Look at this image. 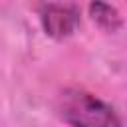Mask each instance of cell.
Masks as SVG:
<instances>
[{"label": "cell", "mask_w": 127, "mask_h": 127, "mask_svg": "<svg viewBox=\"0 0 127 127\" xmlns=\"http://www.w3.org/2000/svg\"><path fill=\"white\" fill-rule=\"evenodd\" d=\"M58 111L71 127H121L119 117L107 103L77 87L62 91Z\"/></svg>", "instance_id": "obj_1"}, {"label": "cell", "mask_w": 127, "mask_h": 127, "mask_svg": "<svg viewBox=\"0 0 127 127\" xmlns=\"http://www.w3.org/2000/svg\"><path fill=\"white\" fill-rule=\"evenodd\" d=\"M89 14H91V20L101 30H105V32H117L121 28V16H119V12L111 4H107L103 0H93L89 4Z\"/></svg>", "instance_id": "obj_3"}, {"label": "cell", "mask_w": 127, "mask_h": 127, "mask_svg": "<svg viewBox=\"0 0 127 127\" xmlns=\"http://www.w3.org/2000/svg\"><path fill=\"white\" fill-rule=\"evenodd\" d=\"M79 22L75 8L62 6V4H48L42 10V26L48 36L52 38H65L69 36Z\"/></svg>", "instance_id": "obj_2"}]
</instances>
